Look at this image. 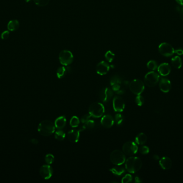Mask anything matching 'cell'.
<instances>
[{
  "label": "cell",
  "mask_w": 183,
  "mask_h": 183,
  "mask_svg": "<svg viewBox=\"0 0 183 183\" xmlns=\"http://www.w3.org/2000/svg\"><path fill=\"white\" fill-rule=\"evenodd\" d=\"M176 2L181 6H183V0H176Z\"/></svg>",
  "instance_id": "41"
},
{
  "label": "cell",
  "mask_w": 183,
  "mask_h": 183,
  "mask_svg": "<svg viewBox=\"0 0 183 183\" xmlns=\"http://www.w3.org/2000/svg\"><path fill=\"white\" fill-rule=\"evenodd\" d=\"M53 172V169L49 164L42 165L40 169V175L46 180L50 179L52 176Z\"/></svg>",
  "instance_id": "12"
},
{
  "label": "cell",
  "mask_w": 183,
  "mask_h": 183,
  "mask_svg": "<svg viewBox=\"0 0 183 183\" xmlns=\"http://www.w3.org/2000/svg\"><path fill=\"white\" fill-rule=\"evenodd\" d=\"M132 176L130 174H126L125 175L122 179V183H131L132 181Z\"/></svg>",
  "instance_id": "34"
},
{
  "label": "cell",
  "mask_w": 183,
  "mask_h": 183,
  "mask_svg": "<svg viewBox=\"0 0 183 183\" xmlns=\"http://www.w3.org/2000/svg\"><path fill=\"white\" fill-rule=\"evenodd\" d=\"M160 80V76L157 72L154 71L150 72L146 74L145 76L144 81L145 84L148 87H154L156 84Z\"/></svg>",
  "instance_id": "6"
},
{
  "label": "cell",
  "mask_w": 183,
  "mask_h": 183,
  "mask_svg": "<svg viewBox=\"0 0 183 183\" xmlns=\"http://www.w3.org/2000/svg\"><path fill=\"white\" fill-rule=\"evenodd\" d=\"M122 83L121 78L118 75H114L110 79V84L113 86L114 84H121Z\"/></svg>",
  "instance_id": "27"
},
{
  "label": "cell",
  "mask_w": 183,
  "mask_h": 183,
  "mask_svg": "<svg viewBox=\"0 0 183 183\" xmlns=\"http://www.w3.org/2000/svg\"><path fill=\"white\" fill-rule=\"evenodd\" d=\"M129 88L133 94L140 95L144 91V83L139 79L133 80L129 84Z\"/></svg>",
  "instance_id": "5"
},
{
  "label": "cell",
  "mask_w": 183,
  "mask_h": 183,
  "mask_svg": "<svg viewBox=\"0 0 183 183\" xmlns=\"http://www.w3.org/2000/svg\"><path fill=\"white\" fill-rule=\"evenodd\" d=\"M160 165L164 170H169L172 166V161L168 157H163L159 161Z\"/></svg>",
  "instance_id": "18"
},
{
  "label": "cell",
  "mask_w": 183,
  "mask_h": 183,
  "mask_svg": "<svg viewBox=\"0 0 183 183\" xmlns=\"http://www.w3.org/2000/svg\"><path fill=\"white\" fill-rule=\"evenodd\" d=\"M175 53H176L178 56H182L183 54V49L178 48L177 50H175Z\"/></svg>",
  "instance_id": "40"
},
{
  "label": "cell",
  "mask_w": 183,
  "mask_h": 183,
  "mask_svg": "<svg viewBox=\"0 0 183 183\" xmlns=\"http://www.w3.org/2000/svg\"><path fill=\"white\" fill-rule=\"evenodd\" d=\"M110 160L115 165H121L125 163L126 157L124 153L119 150H115L110 154Z\"/></svg>",
  "instance_id": "4"
},
{
  "label": "cell",
  "mask_w": 183,
  "mask_h": 183,
  "mask_svg": "<svg viewBox=\"0 0 183 183\" xmlns=\"http://www.w3.org/2000/svg\"><path fill=\"white\" fill-rule=\"evenodd\" d=\"M115 54L110 51H107L105 54V59L108 61L109 62H111L113 61L115 59Z\"/></svg>",
  "instance_id": "29"
},
{
  "label": "cell",
  "mask_w": 183,
  "mask_h": 183,
  "mask_svg": "<svg viewBox=\"0 0 183 183\" xmlns=\"http://www.w3.org/2000/svg\"><path fill=\"white\" fill-rule=\"evenodd\" d=\"M139 152L143 155L148 154L150 152V149L147 146H142L139 148Z\"/></svg>",
  "instance_id": "36"
},
{
  "label": "cell",
  "mask_w": 183,
  "mask_h": 183,
  "mask_svg": "<svg viewBox=\"0 0 183 183\" xmlns=\"http://www.w3.org/2000/svg\"><path fill=\"white\" fill-rule=\"evenodd\" d=\"M54 156L51 154H48L45 156V161L48 164H51L54 162Z\"/></svg>",
  "instance_id": "32"
},
{
  "label": "cell",
  "mask_w": 183,
  "mask_h": 183,
  "mask_svg": "<svg viewBox=\"0 0 183 183\" xmlns=\"http://www.w3.org/2000/svg\"><path fill=\"white\" fill-rule=\"evenodd\" d=\"M68 139L72 143H76L79 141L80 137V130H72L68 133Z\"/></svg>",
  "instance_id": "17"
},
{
  "label": "cell",
  "mask_w": 183,
  "mask_h": 183,
  "mask_svg": "<svg viewBox=\"0 0 183 183\" xmlns=\"http://www.w3.org/2000/svg\"><path fill=\"white\" fill-rule=\"evenodd\" d=\"M139 179H140V178H139L138 177H136V179H135L136 182H137V183H140V182H141V180H140Z\"/></svg>",
  "instance_id": "45"
},
{
  "label": "cell",
  "mask_w": 183,
  "mask_h": 183,
  "mask_svg": "<svg viewBox=\"0 0 183 183\" xmlns=\"http://www.w3.org/2000/svg\"><path fill=\"white\" fill-rule=\"evenodd\" d=\"M110 171L114 175L120 176L125 173V169L123 167L119 166V165H116V166H115L114 168L110 169Z\"/></svg>",
  "instance_id": "22"
},
{
  "label": "cell",
  "mask_w": 183,
  "mask_h": 183,
  "mask_svg": "<svg viewBox=\"0 0 183 183\" xmlns=\"http://www.w3.org/2000/svg\"><path fill=\"white\" fill-rule=\"evenodd\" d=\"M67 124V119L64 116H59L56 119L54 123V125L56 128L58 130H62L65 126Z\"/></svg>",
  "instance_id": "19"
},
{
  "label": "cell",
  "mask_w": 183,
  "mask_h": 183,
  "mask_svg": "<svg viewBox=\"0 0 183 183\" xmlns=\"http://www.w3.org/2000/svg\"><path fill=\"white\" fill-rule=\"evenodd\" d=\"M122 150L126 155H133L137 153L138 150V147L135 142L128 141L123 144Z\"/></svg>",
  "instance_id": "8"
},
{
  "label": "cell",
  "mask_w": 183,
  "mask_h": 183,
  "mask_svg": "<svg viewBox=\"0 0 183 183\" xmlns=\"http://www.w3.org/2000/svg\"><path fill=\"white\" fill-rule=\"evenodd\" d=\"M114 95L113 90L109 88H104L100 92V98L103 103H107L110 101Z\"/></svg>",
  "instance_id": "10"
},
{
  "label": "cell",
  "mask_w": 183,
  "mask_h": 183,
  "mask_svg": "<svg viewBox=\"0 0 183 183\" xmlns=\"http://www.w3.org/2000/svg\"><path fill=\"white\" fill-rule=\"evenodd\" d=\"M114 122L115 121L113 116L109 114L105 115L101 120V124L103 127L106 128H111L114 125Z\"/></svg>",
  "instance_id": "14"
},
{
  "label": "cell",
  "mask_w": 183,
  "mask_h": 183,
  "mask_svg": "<svg viewBox=\"0 0 183 183\" xmlns=\"http://www.w3.org/2000/svg\"><path fill=\"white\" fill-rule=\"evenodd\" d=\"M115 121L117 125H121L124 121V116L121 114H116L115 116Z\"/></svg>",
  "instance_id": "30"
},
{
  "label": "cell",
  "mask_w": 183,
  "mask_h": 183,
  "mask_svg": "<svg viewBox=\"0 0 183 183\" xmlns=\"http://www.w3.org/2000/svg\"><path fill=\"white\" fill-rule=\"evenodd\" d=\"M147 67L149 70H152V71L158 69V67L157 62L154 60H150L147 63Z\"/></svg>",
  "instance_id": "28"
},
{
  "label": "cell",
  "mask_w": 183,
  "mask_h": 183,
  "mask_svg": "<svg viewBox=\"0 0 183 183\" xmlns=\"http://www.w3.org/2000/svg\"><path fill=\"white\" fill-rule=\"evenodd\" d=\"M59 60L62 65L67 66L72 64L73 60V56L69 51L63 50L59 54Z\"/></svg>",
  "instance_id": "7"
},
{
  "label": "cell",
  "mask_w": 183,
  "mask_h": 183,
  "mask_svg": "<svg viewBox=\"0 0 183 183\" xmlns=\"http://www.w3.org/2000/svg\"><path fill=\"white\" fill-rule=\"evenodd\" d=\"M10 35V32L9 31H4L1 34V38L3 39H8Z\"/></svg>",
  "instance_id": "38"
},
{
  "label": "cell",
  "mask_w": 183,
  "mask_h": 183,
  "mask_svg": "<svg viewBox=\"0 0 183 183\" xmlns=\"http://www.w3.org/2000/svg\"><path fill=\"white\" fill-rule=\"evenodd\" d=\"M110 70V66L107 62L101 61L97 64L96 67L97 72L99 75H105L107 74Z\"/></svg>",
  "instance_id": "13"
},
{
  "label": "cell",
  "mask_w": 183,
  "mask_h": 183,
  "mask_svg": "<svg viewBox=\"0 0 183 183\" xmlns=\"http://www.w3.org/2000/svg\"><path fill=\"white\" fill-rule=\"evenodd\" d=\"M113 105L115 111L117 112H122L125 108V103L122 97L116 96L113 99Z\"/></svg>",
  "instance_id": "11"
},
{
  "label": "cell",
  "mask_w": 183,
  "mask_h": 183,
  "mask_svg": "<svg viewBox=\"0 0 183 183\" xmlns=\"http://www.w3.org/2000/svg\"><path fill=\"white\" fill-rule=\"evenodd\" d=\"M179 13H180V18L183 20V7L181 9Z\"/></svg>",
  "instance_id": "42"
},
{
  "label": "cell",
  "mask_w": 183,
  "mask_h": 183,
  "mask_svg": "<svg viewBox=\"0 0 183 183\" xmlns=\"http://www.w3.org/2000/svg\"><path fill=\"white\" fill-rule=\"evenodd\" d=\"M171 67L168 63H163L158 67V73L162 76H166L169 75L171 72Z\"/></svg>",
  "instance_id": "16"
},
{
  "label": "cell",
  "mask_w": 183,
  "mask_h": 183,
  "mask_svg": "<svg viewBox=\"0 0 183 183\" xmlns=\"http://www.w3.org/2000/svg\"><path fill=\"white\" fill-rule=\"evenodd\" d=\"M67 68L65 67H60L58 68L56 72V75L58 78H62L67 74Z\"/></svg>",
  "instance_id": "24"
},
{
  "label": "cell",
  "mask_w": 183,
  "mask_h": 183,
  "mask_svg": "<svg viewBox=\"0 0 183 183\" xmlns=\"http://www.w3.org/2000/svg\"><path fill=\"white\" fill-rule=\"evenodd\" d=\"M111 87H112V90L114 91L117 92L120 90L121 85L120 84H114L111 86Z\"/></svg>",
  "instance_id": "39"
},
{
  "label": "cell",
  "mask_w": 183,
  "mask_h": 183,
  "mask_svg": "<svg viewBox=\"0 0 183 183\" xmlns=\"http://www.w3.org/2000/svg\"><path fill=\"white\" fill-rule=\"evenodd\" d=\"M38 130L42 136H50L55 132V126L51 121L44 120L39 124Z\"/></svg>",
  "instance_id": "2"
},
{
  "label": "cell",
  "mask_w": 183,
  "mask_h": 183,
  "mask_svg": "<svg viewBox=\"0 0 183 183\" xmlns=\"http://www.w3.org/2000/svg\"><path fill=\"white\" fill-rule=\"evenodd\" d=\"M84 126L85 128L87 129H92L94 127L95 122L92 120H89L88 122H87L86 123L84 124Z\"/></svg>",
  "instance_id": "35"
},
{
  "label": "cell",
  "mask_w": 183,
  "mask_h": 183,
  "mask_svg": "<svg viewBox=\"0 0 183 183\" xmlns=\"http://www.w3.org/2000/svg\"><path fill=\"white\" fill-rule=\"evenodd\" d=\"M33 1L36 4L40 7L47 6L49 2V0H33Z\"/></svg>",
  "instance_id": "31"
},
{
  "label": "cell",
  "mask_w": 183,
  "mask_h": 183,
  "mask_svg": "<svg viewBox=\"0 0 183 183\" xmlns=\"http://www.w3.org/2000/svg\"><path fill=\"white\" fill-rule=\"evenodd\" d=\"M91 115L89 113L85 114L84 116L81 117V122H82L83 124L86 123L87 122L89 121V120H90V118H91Z\"/></svg>",
  "instance_id": "37"
},
{
  "label": "cell",
  "mask_w": 183,
  "mask_h": 183,
  "mask_svg": "<svg viewBox=\"0 0 183 183\" xmlns=\"http://www.w3.org/2000/svg\"><path fill=\"white\" fill-rule=\"evenodd\" d=\"M158 51L162 56L169 57L175 53V50L171 45L166 42H162L158 46Z\"/></svg>",
  "instance_id": "9"
},
{
  "label": "cell",
  "mask_w": 183,
  "mask_h": 183,
  "mask_svg": "<svg viewBox=\"0 0 183 183\" xmlns=\"http://www.w3.org/2000/svg\"><path fill=\"white\" fill-rule=\"evenodd\" d=\"M125 169L131 173L138 172L142 168V160L138 157H130L125 162Z\"/></svg>",
  "instance_id": "1"
},
{
  "label": "cell",
  "mask_w": 183,
  "mask_h": 183,
  "mask_svg": "<svg viewBox=\"0 0 183 183\" xmlns=\"http://www.w3.org/2000/svg\"><path fill=\"white\" fill-rule=\"evenodd\" d=\"M181 9H182V8H180V6H177L176 8V11H177V12H180Z\"/></svg>",
  "instance_id": "44"
},
{
  "label": "cell",
  "mask_w": 183,
  "mask_h": 183,
  "mask_svg": "<svg viewBox=\"0 0 183 183\" xmlns=\"http://www.w3.org/2000/svg\"><path fill=\"white\" fill-rule=\"evenodd\" d=\"M135 101H136V103L137 105H138L139 106H142L144 103V98L140 94L137 95V96L136 97Z\"/></svg>",
  "instance_id": "33"
},
{
  "label": "cell",
  "mask_w": 183,
  "mask_h": 183,
  "mask_svg": "<svg viewBox=\"0 0 183 183\" xmlns=\"http://www.w3.org/2000/svg\"><path fill=\"white\" fill-rule=\"evenodd\" d=\"M80 123V120L77 116H72L70 121V125L73 128L77 127Z\"/></svg>",
  "instance_id": "26"
},
{
  "label": "cell",
  "mask_w": 183,
  "mask_h": 183,
  "mask_svg": "<svg viewBox=\"0 0 183 183\" xmlns=\"http://www.w3.org/2000/svg\"><path fill=\"white\" fill-rule=\"evenodd\" d=\"M65 137V134L62 130H57L55 134V138L58 141H63Z\"/></svg>",
  "instance_id": "25"
},
{
  "label": "cell",
  "mask_w": 183,
  "mask_h": 183,
  "mask_svg": "<svg viewBox=\"0 0 183 183\" xmlns=\"http://www.w3.org/2000/svg\"><path fill=\"white\" fill-rule=\"evenodd\" d=\"M171 64L177 69H180L182 66V61L179 56H176L171 59Z\"/></svg>",
  "instance_id": "23"
},
{
  "label": "cell",
  "mask_w": 183,
  "mask_h": 183,
  "mask_svg": "<svg viewBox=\"0 0 183 183\" xmlns=\"http://www.w3.org/2000/svg\"><path fill=\"white\" fill-rule=\"evenodd\" d=\"M8 29L10 31L17 30L20 27V23L18 20H13L9 21L8 24Z\"/></svg>",
  "instance_id": "20"
},
{
  "label": "cell",
  "mask_w": 183,
  "mask_h": 183,
  "mask_svg": "<svg viewBox=\"0 0 183 183\" xmlns=\"http://www.w3.org/2000/svg\"><path fill=\"white\" fill-rule=\"evenodd\" d=\"M30 0H25V1L26 2H29V1H30Z\"/></svg>",
  "instance_id": "46"
},
{
  "label": "cell",
  "mask_w": 183,
  "mask_h": 183,
  "mask_svg": "<svg viewBox=\"0 0 183 183\" xmlns=\"http://www.w3.org/2000/svg\"><path fill=\"white\" fill-rule=\"evenodd\" d=\"M32 142L34 143V144H36L38 143V140H36V139H33V140H32Z\"/></svg>",
  "instance_id": "43"
},
{
  "label": "cell",
  "mask_w": 183,
  "mask_h": 183,
  "mask_svg": "<svg viewBox=\"0 0 183 183\" xmlns=\"http://www.w3.org/2000/svg\"><path fill=\"white\" fill-rule=\"evenodd\" d=\"M105 112V108L102 103L95 102L92 103L89 108V113L92 116L99 118L102 116Z\"/></svg>",
  "instance_id": "3"
},
{
  "label": "cell",
  "mask_w": 183,
  "mask_h": 183,
  "mask_svg": "<svg viewBox=\"0 0 183 183\" xmlns=\"http://www.w3.org/2000/svg\"><path fill=\"white\" fill-rule=\"evenodd\" d=\"M159 86L161 91L164 93H168L171 88V83L168 79L162 78L160 81Z\"/></svg>",
  "instance_id": "15"
},
{
  "label": "cell",
  "mask_w": 183,
  "mask_h": 183,
  "mask_svg": "<svg viewBox=\"0 0 183 183\" xmlns=\"http://www.w3.org/2000/svg\"><path fill=\"white\" fill-rule=\"evenodd\" d=\"M147 136L145 134L140 133L136 136L135 141H136V143L137 144L143 145L147 141Z\"/></svg>",
  "instance_id": "21"
}]
</instances>
